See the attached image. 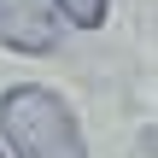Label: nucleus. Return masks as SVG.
Returning a JSON list of instances; mask_svg holds the SVG:
<instances>
[{
	"mask_svg": "<svg viewBox=\"0 0 158 158\" xmlns=\"http://www.w3.org/2000/svg\"><path fill=\"white\" fill-rule=\"evenodd\" d=\"M0 158H6V147H0Z\"/></svg>",
	"mask_w": 158,
	"mask_h": 158,
	"instance_id": "4",
	"label": "nucleus"
},
{
	"mask_svg": "<svg viewBox=\"0 0 158 158\" xmlns=\"http://www.w3.org/2000/svg\"><path fill=\"white\" fill-rule=\"evenodd\" d=\"M0 47H12V53H53L59 47L53 0H0Z\"/></svg>",
	"mask_w": 158,
	"mask_h": 158,
	"instance_id": "2",
	"label": "nucleus"
},
{
	"mask_svg": "<svg viewBox=\"0 0 158 158\" xmlns=\"http://www.w3.org/2000/svg\"><path fill=\"white\" fill-rule=\"evenodd\" d=\"M0 141L12 158H88L70 106L41 82H18L0 94Z\"/></svg>",
	"mask_w": 158,
	"mask_h": 158,
	"instance_id": "1",
	"label": "nucleus"
},
{
	"mask_svg": "<svg viewBox=\"0 0 158 158\" xmlns=\"http://www.w3.org/2000/svg\"><path fill=\"white\" fill-rule=\"evenodd\" d=\"M53 12L76 29H100L106 23V0H53Z\"/></svg>",
	"mask_w": 158,
	"mask_h": 158,
	"instance_id": "3",
	"label": "nucleus"
}]
</instances>
